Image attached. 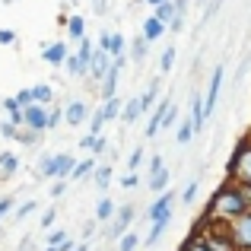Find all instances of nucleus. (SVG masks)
<instances>
[{
    "label": "nucleus",
    "instance_id": "1",
    "mask_svg": "<svg viewBox=\"0 0 251 251\" xmlns=\"http://www.w3.org/2000/svg\"><path fill=\"white\" fill-rule=\"evenodd\" d=\"M248 201H245V194H242V188L235 181H223L220 188L213 191V197L207 201V207H203V216L207 220H223V223H232V220H239V216H245L248 213Z\"/></svg>",
    "mask_w": 251,
    "mask_h": 251
},
{
    "label": "nucleus",
    "instance_id": "2",
    "mask_svg": "<svg viewBox=\"0 0 251 251\" xmlns=\"http://www.w3.org/2000/svg\"><path fill=\"white\" fill-rule=\"evenodd\" d=\"M226 178L235 184H251V134H242L239 140H235L232 153H229L226 159Z\"/></svg>",
    "mask_w": 251,
    "mask_h": 251
},
{
    "label": "nucleus",
    "instance_id": "3",
    "mask_svg": "<svg viewBox=\"0 0 251 251\" xmlns=\"http://www.w3.org/2000/svg\"><path fill=\"white\" fill-rule=\"evenodd\" d=\"M134 216H137V210H134V203H124V207H118V213H115V220L108 223V229H105V239H124V235L130 232V223H134Z\"/></svg>",
    "mask_w": 251,
    "mask_h": 251
},
{
    "label": "nucleus",
    "instance_id": "4",
    "mask_svg": "<svg viewBox=\"0 0 251 251\" xmlns=\"http://www.w3.org/2000/svg\"><path fill=\"white\" fill-rule=\"evenodd\" d=\"M229 239H232L235 251H251V210L229 223Z\"/></svg>",
    "mask_w": 251,
    "mask_h": 251
},
{
    "label": "nucleus",
    "instance_id": "5",
    "mask_svg": "<svg viewBox=\"0 0 251 251\" xmlns=\"http://www.w3.org/2000/svg\"><path fill=\"white\" fill-rule=\"evenodd\" d=\"M175 201H178V194L172 188L166 191V194H156V201L150 203V210H147V220L150 223H159V220L172 223V207H175Z\"/></svg>",
    "mask_w": 251,
    "mask_h": 251
},
{
    "label": "nucleus",
    "instance_id": "6",
    "mask_svg": "<svg viewBox=\"0 0 251 251\" xmlns=\"http://www.w3.org/2000/svg\"><path fill=\"white\" fill-rule=\"evenodd\" d=\"M223 76H226V64H216L210 70V86H207V96H203V115H213L216 108V99H220V89H223Z\"/></svg>",
    "mask_w": 251,
    "mask_h": 251
},
{
    "label": "nucleus",
    "instance_id": "7",
    "mask_svg": "<svg viewBox=\"0 0 251 251\" xmlns=\"http://www.w3.org/2000/svg\"><path fill=\"white\" fill-rule=\"evenodd\" d=\"M70 54H74V51H70V42H45L42 45V61L51 64V67H64Z\"/></svg>",
    "mask_w": 251,
    "mask_h": 251
},
{
    "label": "nucleus",
    "instance_id": "8",
    "mask_svg": "<svg viewBox=\"0 0 251 251\" xmlns=\"http://www.w3.org/2000/svg\"><path fill=\"white\" fill-rule=\"evenodd\" d=\"M89 105L83 102V99H67V105H64V124H70V127H80V124L89 121Z\"/></svg>",
    "mask_w": 251,
    "mask_h": 251
},
{
    "label": "nucleus",
    "instance_id": "9",
    "mask_svg": "<svg viewBox=\"0 0 251 251\" xmlns=\"http://www.w3.org/2000/svg\"><path fill=\"white\" fill-rule=\"evenodd\" d=\"M25 115V130H35V134H48V108L45 105H29V108L23 111Z\"/></svg>",
    "mask_w": 251,
    "mask_h": 251
},
{
    "label": "nucleus",
    "instance_id": "10",
    "mask_svg": "<svg viewBox=\"0 0 251 251\" xmlns=\"http://www.w3.org/2000/svg\"><path fill=\"white\" fill-rule=\"evenodd\" d=\"M169 108H172V96H162L159 102H156V108H153V115H150V121H147V137H156V134L162 130V121H166Z\"/></svg>",
    "mask_w": 251,
    "mask_h": 251
},
{
    "label": "nucleus",
    "instance_id": "11",
    "mask_svg": "<svg viewBox=\"0 0 251 251\" xmlns=\"http://www.w3.org/2000/svg\"><path fill=\"white\" fill-rule=\"evenodd\" d=\"M76 169V159L70 153H54V166H51V178L54 181H67Z\"/></svg>",
    "mask_w": 251,
    "mask_h": 251
},
{
    "label": "nucleus",
    "instance_id": "12",
    "mask_svg": "<svg viewBox=\"0 0 251 251\" xmlns=\"http://www.w3.org/2000/svg\"><path fill=\"white\" fill-rule=\"evenodd\" d=\"M191 127H194V137L201 134L203 127H207V115H203V96H201V92H194V96H191Z\"/></svg>",
    "mask_w": 251,
    "mask_h": 251
},
{
    "label": "nucleus",
    "instance_id": "13",
    "mask_svg": "<svg viewBox=\"0 0 251 251\" xmlns=\"http://www.w3.org/2000/svg\"><path fill=\"white\" fill-rule=\"evenodd\" d=\"M140 118H143V105H140V96H130V99H124L121 121H124V124H137Z\"/></svg>",
    "mask_w": 251,
    "mask_h": 251
},
{
    "label": "nucleus",
    "instance_id": "14",
    "mask_svg": "<svg viewBox=\"0 0 251 251\" xmlns=\"http://www.w3.org/2000/svg\"><path fill=\"white\" fill-rule=\"evenodd\" d=\"M166 32H169V25H166V23H159V19H156V16L143 19V32H140V35L147 38L150 45H153L156 38H162V35H166Z\"/></svg>",
    "mask_w": 251,
    "mask_h": 251
},
{
    "label": "nucleus",
    "instance_id": "15",
    "mask_svg": "<svg viewBox=\"0 0 251 251\" xmlns=\"http://www.w3.org/2000/svg\"><path fill=\"white\" fill-rule=\"evenodd\" d=\"M162 99V83H159V76H156V80H150V86H147V92H143L140 96V105H143V115H147L150 108H153L156 102H159Z\"/></svg>",
    "mask_w": 251,
    "mask_h": 251
},
{
    "label": "nucleus",
    "instance_id": "16",
    "mask_svg": "<svg viewBox=\"0 0 251 251\" xmlns=\"http://www.w3.org/2000/svg\"><path fill=\"white\" fill-rule=\"evenodd\" d=\"M147 54H150V42H147L143 35H137L134 42L127 45V57H130L134 64H143V61H147Z\"/></svg>",
    "mask_w": 251,
    "mask_h": 251
},
{
    "label": "nucleus",
    "instance_id": "17",
    "mask_svg": "<svg viewBox=\"0 0 251 251\" xmlns=\"http://www.w3.org/2000/svg\"><path fill=\"white\" fill-rule=\"evenodd\" d=\"M67 38L74 45H80L83 38H86V19L80 16V13H74V16H70V23H67Z\"/></svg>",
    "mask_w": 251,
    "mask_h": 251
},
{
    "label": "nucleus",
    "instance_id": "18",
    "mask_svg": "<svg viewBox=\"0 0 251 251\" xmlns=\"http://www.w3.org/2000/svg\"><path fill=\"white\" fill-rule=\"evenodd\" d=\"M32 99H35V105L51 108V105H54V89H51L48 83H35V86H32Z\"/></svg>",
    "mask_w": 251,
    "mask_h": 251
},
{
    "label": "nucleus",
    "instance_id": "19",
    "mask_svg": "<svg viewBox=\"0 0 251 251\" xmlns=\"http://www.w3.org/2000/svg\"><path fill=\"white\" fill-rule=\"evenodd\" d=\"M115 213H118V207H115V201H111V197H108V194H105V197H102V201H99V203H96V220H99V223H111V220H115Z\"/></svg>",
    "mask_w": 251,
    "mask_h": 251
},
{
    "label": "nucleus",
    "instance_id": "20",
    "mask_svg": "<svg viewBox=\"0 0 251 251\" xmlns=\"http://www.w3.org/2000/svg\"><path fill=\"white\" fill-rule=\"evenodd\" d=\"M102 111H105V121H118L121 118V111H124V99L121 96H115V99H108V102H102Z\"/></svg>",
    "mask_w": 251,
    "mask_h": 251
},
{
    "label": "nucleus",
    "instance_id": "21",
    "mask_svg": "<svg viewBox=\"0 0 251 251\" xmlns=\"http://www.w3.org/2000/svg\"><path fill=\"white\" fill-rule=\"evenodd\" d=\"M169 181H172V172L169 169H159L156 175H150V188H153V194H166Z\"/></svg>",
    "mask_w": 251,
    "mask_h": 251
},
{
    "label": "nucleus",
    "instance_id": "22",
    "mask_svg": "<svg viewBox=\"0 0 251 251\" xmlns=\"http://www.w3.org/2000/svg\"><path fill=\"white\" fill-rule=\"evenodd\" d=\"M178 251H210V245L203 242L201 232H194V229H191V235L181 242V245H178Z\"/></svg>",
    "mask_w": 251,
    "mask_h": 251
},
{
    "label": "nucleus",
    "instance_id": "23",
    "mask_svg": "<svg viewBox=\"0 0 251 251\" xmlns=\"http://www.w3.org/2000/svg\"><path fill=\"white\" fill-rule=\"evenodd\" d=\"M166 229H169V223H166V220L153 223V226H150V232H147V239H143V245H140V248H153L156 242H159L162 235H166Z\"/></svg>",
    "mask_w": 251,
    "mask_h": 251
},
{
    "label": "nucleus",
    "instance_id": "24",
    "mask_svg": "<svg viewBox=\"0 0 251 251\" xmlns=\"http://www.w3.org/2000/svg\"><path fill=\"white\" fill-rule=\"evenodd\" d=\"M19 169V156L13 153H0V178H13Z\"/></svg>",
    "mask_w": 251,
    "mask_h": 251
},
{
    "label": "nucleus",
    "instance_id": "25",
    "mask_svg": "<svg viewBox=\"0 0 251 251\" xmlns=\"http://www.w3.org/2000/svg\"><path fill=\"white\" fill-rule=\"evenodd\" d=\"M92 184H96L99 191H105L111 184V162H105V166H99L96 172H92Z\"/></svg>",
    "mask_w": 251,
    "mask_h": 251
},
{
    "label": "nucleus",
    "instance_id": "26",
    "mask_svg": "<svg viewBox=\"0 0 251 251\" xmlns=\"http://www.w3.org/2000/svg\"><path fill=\"white\" fill-rule=\"evenodd\" d=\"M64 70H67L70 76H89V67H86V64L80 61V54H76V51H74V54L67 57V64H64Z\"/></svg>",
    "mask_w": 251,
    "mask_h": 251
},
{
    "label": "nucleus",
    "instance_id": "27",
    "mask_svg": "<svg viewBox=\"0 0 251 251\" xmlns=\"http://www.w3.org/2000/svg\"><path fill=\"white\" fill-rule=\"evenodd\" d=\"M51 166H54V153H42L35 162V172H38V181H45V178H51Z\"/></svg>",
    "mask_w": 251,
    "mask_h": 251
},
{
    "label": "nucleus",
    "instance_id": "28",
    "mask_svg": "<svg viewBox=\"0 0 251 251\" xmlns=\"http://www.w3.org/2000/svg\"><path fill=\"white\" fill-rule=\"evenodd\" d=\"M96 169H99V162H96V159H80V162H76V169H74V175H70V178H74V181H83V178H89V175H92Z\"/></svg>",
    "mask_w": 251,
    "mask_h": 251
},
{
    "label": "nucleus",
    "instance_id": "29",
    "mask_svg": "<svg viewBox=\"0 0 251 251\" xmlns=\"http://www.w3.org/2000/svg\"><path fill=\"white\" fill-rule=\"evenodd\" d=\"M105 124H108V121H105V111H102V105H99V108L89 115V134H92V137H102Z\"/></svg>",
    "mask_w": 251,
    "mask_h": 251
},
{
    "label": "nucleus",
    "instance_id": "30",
    "mask_svg": "<svg viewBox=\"0 0 251 251\" xmlns=\"http://www.w3.org/2000/svg\"><path fill=\"white\" fill-rule=\"evenodd\" d=\"M153 16L156 19H159V23H172V19H175L178 16V10H175V0H169V3H162V6H156V10H153Z\"/></svg>",
    "mask_w": 251,
    "mask_h": 251
},
{
    "label": "nucleus",
    "instance_id": "31",
    "mask_svg": "<svg viewBox=\"0 0 251 251\" xmlns=\"http://www.w3.org/2000/svg\"><path fill=\"white\" fill-rule=\"evenodd\" d=\"M111 57H127V38L121 35V32H111Z\"/></svg>",
    "mask_w": 251,
    "mask_h": 251
},
{
    "label": "nucleus",
    "instance_id": "32",
    "mask_svg": "<svg viewBox=\"0 0 251 251\" xmlns=\"http://www.w3.org/2000/svg\"><path fill=\"white\" fill-rule=\"evenodd\" d=\"M175 57H178V48H175V45L162 51V57H159V74H172V67H175Z\"/></svg>",
    "mask_w": 251,
    "mask_h": 251
},
{
    "label": "nucleus",
    "instance_id": "33",
    "mask_svg": "<svg viewBox=\"0 0 251 251\" xmlns=\"http://www.w3.org/2000/svg\"><path fill=\"white\" fill-rule=\"evenodd\" d=\"M140 245H143V239L134 232V229H130V232L124 235V239H118V251H137Z\"/></svg>",
    "mask_w": 251,
    "mask_h": 251
},
{
    "label": "nucleus",
    "instance_id": "34",
    "mask_svg": "<svg viewBox=\"0 0 251 251\" xmlns=\"http://www.w3.org/2000/svg\"><path fill=\"white\" fill-rule=\"evenodd\" d=\"M175 140L181 143V147H184V143H191V140H194V127H191V118H188V121H181V124H178V130H175Z\"/></svg>",
    "mask_w": 251,
    "mask_h": 251
},
{
    "label": "nucleus",
    "instance_id": "35",
    "mask_svg": "<svg viewBox=\"0 0 251 251\" xmlns=\"http://www.w3.org/2000/svg\"><path fill=\"white\" fill-rule=\"evenodd\" d=\"M220 6H223V0H210V3H207V6H203V16H201V25H197V32H201V29H203V25H207V23H210V19H213V16H216V13H220Z\"/></svg>",
    "mask_w": 251,
    "mask_h": 251
},
{
    "label": "nucleus",
    "instance_id": "36",
    "mask_svg": "<svg viewBox=\"0 0 251 251\" xmlns=\"http://www.w3.org/2000/svg\"><path fill=\"white\" fill-rule=\"evenodd\" d=\"M42 137H45V134H35V130H25V127H23L16 140L23 143V147H38V143H42Z\"/></svg>",
    "mask_w": 251,
    "mask_h": 251
},
{
    "label": "nucleus",
    "instance_id": "37",
    "mask_svg": "<svg viewBox=\"0 0 251 251\" xmlns=\"http://www.w3.org/2000/svg\"><path fill=\"white\" fill-rule=\"evenodd\" d=\"M197 191H201V175H194V181L188 184V188L181 191V203H194V197H197Z\"/></svg>",
    "mask_w": 251,
    "mask_h": 251
},
{
    "label": "nucleus",
    "instance_id": "38",
    "mask_svg": "<svg viewBox=\"0 0 251 251\" xmlns=\"http://www.w3.org/2000/svg\"><path fill=\"white\" fill-rule=\"evenodd\" d=\"M13 99H16V105H19L23 111L29 108V105H35V99H32V86H25V89H19V92H16Z\"/></svg>",
    "mask_w": 251,
    "mask_h": 251
},
{
    "label": "nucleus",
    "instance_id": "39",
    "mask_svg": "<svg viewBox=\"0 0 251 251\" xmlns=\"http://www.w3.org/2000/svg\"><path fill=\"white\" fill-rule=\"evenodd\" d=\"M16 197L13 194H6V197H0V220H3V216H10V213H16Z\"/></svg>",
    "mask_w": 251,
    "mask_h": 251
},
{
    "label": "nucleus",
    "instance_id": "40",
    "mask_svg": "<svg viewBox=\"0 0 251 251\" xmlns=\"http://www.w3.org/2000/svg\"><path fill=\"white\" fill-rule=\"evenodd\" d=\"M35 210H38V201H23V203L16 207V213H13V216H16V220H25V216L35 213Z\"/></svg>",
    "mask_w": 251,
    "mask_h": 251
},
{
    "label": "nucleus",
    "instance_id": "41",
    "mask_svg": "<svg viewBox=\"0 0 251 251\" xmlns=\"http://www.w3.org/2000/svg\"><path fill=\"white\" fill-rule=\"evenodd\" d=\"M54 220H57V207L51 203V207H48V210L42 213V229H45V232H51V226H54Z\"/></svg>",
    "mask_w": 251,
    "mask_h": 251
},
{
    "label": "nucleus",
    "instance_id": "42",
    "mask_svg": "<svg viewBox=\"0 0 251 251\" xmlns=\"http://www.w3.org/2000/svg\"><path fill=\"white\" fill-rule=\"evenodd\" d=\"M19 130H23V127H16V124H13L10 118H6V121L0 124V134H3L6 140H16V137H19Z\"/></svg>",
    "mask_w": 251,
    "mask_h": 251
},
{
    "label": "nucleus",
    "instance_id": "43",
    "mask_svg": "<svg viewBox=\"0 0 251 251\" xmlns=\"http://www.w3.org/2000/svg\"><path fill=\"white\" fill-rule=\"evenodd\" d=\"M67 242V232L64 229H51L48 232V248H57V245H64Z\"/></svg>",
    "mask_w": 251,
    "mask_h": 251
},
{
    "label": "nucleus",
    "instance_id": "44",
    "mask_svg": "<svg viewBox=\"0 0 251 251\" xmlns=\"http://www.w3.org/2000/svg\"><path fill=\"white\" fill-rule=\"evenodd\" d=\"M61 121H64V111L57 108V105H51V108H48V130H54Z\"/></svg>",
    "mask_w": 251,
    "mask_h": 251
},
{
    "label": "nucleus",
    "instance_id": "45",
    "mask_svg": "<svg viewBox=\"0 0 251 251\" xmlns=\"http://www.w3.org/2000/svg\"><path fill=\"white\" fill-rule=\"evenodd\" d=\"M19 38H16V32L13 29H3V25H0V45H16Z\"/></svg>",
    "mask_w": 251,
    "mask_h": 251
},
{
    "label": "nucleus",
    "instance_id": "46",
    "mask_svg": "<svg viewBox=\"0 0 251 251\" xmlns=\"http://www.w3.org/2000/svg\"><path fill=\"white\" fill-rule=\"evenodd\" d=\"M140 162H143V150H130V156H127V169L134 172L137 166H140Z\"/></svg>",
    "mask_w": 251,
    "mask_h": 251
},
{
    "label": "nucleus",
    "instance_id": "47",
    "mask_svg": "<svg viewBox=\"0 0 251 251\" xmlns=\"http://www.w3.org/2000/svg\"><path fill=\"white\" fill-rule=\"evenodd\" d=\"M96 48H99V51H111V32H105V29H102V35H99Z\"/></svg>",
    "mask_w": 251,
    "mask_h": 251
},
{
    "label": "nucleus",
    "instance_id": "48",
    "mask_svg": "<svg viewBox=\"0 0 251 251\" xmlns=\"http://www.w3.org/2000/svg\"><path fill=\"white\" fill-rule=\"evenodd\" d=\"M0 108H3L6 115H13V111H19V105H16V99H13V96H6V99H0Z\"/></svg>",
    "mask_w": 251,
    "mask_h": 251
},
{
    "label": "nucleus",
    "instance_id": "49",
    "mask_svg": "<svg viewBox=\"0 0 251 251\" xmlns=\"http://www.w3.org/2000/svg\"><path fill=\"white\" fill-rule=\"evenodd\" d=\"M121 184H124L127 191H130V188H137V184H140V175H137V172H127V175L121 178Z\"/></svg>",
    "mask_w": 251,
    "mask_h": 251
},
{
    "label": "nucleus",
    "instance_id": "50",
    "mask_svg": "<svg viewBox=\"0 0 251 251\" xmlns=\"http://www.w3.org/2000/svg\"><path fill=\"white\" fill-rule=\"evenodd\" d=\"M184 23H188V16H181V13H178V16H175V19L169 23V32H175V35H178V32L184 29Z\"/></svg>",
    "mask_w": 251,
    "mask_h": 251
},
{
    "label": "nucleus",
    "instance_id": "51",
    "mask_svg": "<svg viewBox=\"0 0 251 251\" xmlns=\"http://www.w3.org/2000/svg\"><path fill=\"white\" fill-rule=\"evenodd\" d=\"M67 194V181H54V188H51V201H57V197Z\"/></svg>",
    "mask_w": 251,
    "mask_h": 251
},
{
    "label": "nucleus",
    "instance_id": "52",
    "mask_svg": "<svg viewBox=\"0 0 251 251\" xmlns=\"http://www.w3.org/2000/svg\"><path fill=\"white\" fill-rule=\"evenodd\" d=\"M159 169H166V162H162V156H159V153H153V159H150V175H156Z\"/></svg>",
    "mask_w": 251,
    "mask_h": 251
},
{
    "label": "nucleus",
    "instance_id": "53",
    "mask_svg": "<svg viewBox=\"0 0 251 251\" xmlns=\"http://www.w3.org/2000/svg\"><path fill=\"white\" fill-rule=\"evenodd\" d=\"M92 13H96V16H105V13H108V0H92Z\"/></svg>",
    "mask_w": 251,
    "mask_h": 251
},
{
    "label": "nucleus",
    "instance_id": "54",
    "mask_svg": "<svg viewBox=\"0 0 251 251\" xmlns=\"http://www.w3.org/2000/svg\"><path fill=\"white\" fill-rule=\"evenodd\" d=\"M96 226H99V220H96V216H92V220H86V223H83V239H89V235L96 232Z\"/></svg>",
    "mask_w": 251,
    "mask_h": 251
},
{
    "label": "nucleus",
    "instance_id": "55",
    "mask_svg": "<svg viewBox=\"0 0 251 251\" xmlns=\"http://www.w3.org/2000/svg\"><path fill=\"white\" fill-rule=\"evenodd\" d=\"M105 150H108V140H105V137H99V140H96V147H92V153H96V156H102Z\"/></svg>",
    "mask_w": 251,
    "mask_h": 251
},
{
    "label": "nucleus",
    "instance_id": "56",
    "mask_svg": "<svg viewBox=\"0 0 251 251\" xmlns=\"http://www.w3.org/2000/svg\"><path fill=\"white\" fill-rule=\"evenodd\" d=\"M96 140H99V137H92V134H86V137H83V140H80V150H92V147H96Z\"/></svg>",
    "mask_w": 251,
    "mask_h": 251
},
{
    "label": "nucleus",
    "instance_id": "57",
    "mask_svg": "<svg viewBox=\"0 0 251 251\" xmlns=\"http://www.w3.org/2000/svg\"><path fill=\"white\" fill-rule=\"evenodd\" d=\"M248 70H251V54L245 57V61H242V67H239V74H235V80H242V76H245Z\"/></svg>",
    "mask_w": 251,
    "mask_h": 251
},
{
    "label": "nucleus",
    "instance_id": "58",
    "mask_svg": "<svg viewBox=\"0 0 251 251\" xmlns=\"http://www.w3.org/2000/svg\"><path fill=\"white\" fill-rule=\"evenodd\" d=\"M188 6H191V0H175V10L181 13V16H188Z\"/></svg>",
    "mask_w": 251,
    "mask_h": 251
},
{
    "label": "nucleus",
    "instance_id": "59",
    "mask_svg": "<svg viewBox=\"0 0 251 251\" xmlns=\"http://www.w3.org/2000/svg\"><path fill=\"white\" fill-rule=\"evenodd\" d=\"M57 251H76V245H74V239H67L64 245H57Z\"/></svg>",
    "mask_w": 251,
    "mask_h": 251
},
{
    "label": "nucleus",
    "instance_id": "60",
    "mask_svg": "<svg viewBox=\"0 0 251 251\" xmlns=\"http://www.w3.org/2000/svg\"><path fill=\"white\" fill-rule=\"evenodd\" d=\"M143 3H150V6H153V10H156V6H162V3H169V0H143Z\"/></svg>",
    "mask_w": 251,
    "mask_h": 251
},
{
    "label": "nucleus",
    "instance_id": "61",
    "mask_svg": "<svg viewBox=\"0 0 251 251\" xmlns=\"http://www.w3.org/2000/svg\"><path fill=\"white\" fill-rule=\"evenodd\" d=\"M76 251H89V245H86V242H83V245H80V248H76Z\"/></svg>",
    "mask_w": 251,
    "mask_h": 251
},
{
    "label": "nucleus",
    "instance_id": "62",
    "mask_svg": "<svg viewBox=\"0 0 251 251\" xmlns=\"http://www.w3.org/2000/svg\"><path fill=\"white\" fill-rule=\"evenodd\" d=\"M0 3H3V6H10V3H13V0H0Z\"/></svg>",
    "mask_w": 251,
    "mask_h": 251
},
{
    "label": "nucleus",
    "instance_id": "63",
    "mask_svg": "<svg viewBox=\"0 0 251 251\" xmlns=\"http://www.w3.org/2000/svg\"><path fill=\"white\" fill-rule=\"evenodd\" d=\"M45 251H57V248H45Z\"/></svg>",
    "mask_w": 251,
    "mask_h": 251
}]
</instances>
